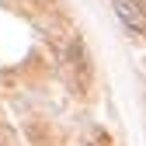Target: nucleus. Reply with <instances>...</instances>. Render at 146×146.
<instances>
[{"label": "nucleus", "mask_w": 146, "mask_h": 146, "mask_svg": "<svg viewBox=\"0 0 146 146\" xmlns=\"http://www.w3.org/2000/svg\"><path fill=\"white\" fill-rule=\"evenodd\" d=\"M111 7H115L118 21L129 28V31L146 35V11H143V4H139V0H111Z\"/></svg>", "instance_id": "obj_1"}]
</instances>
